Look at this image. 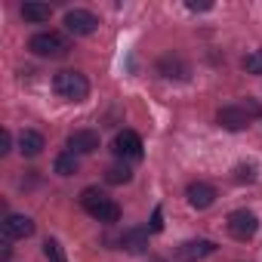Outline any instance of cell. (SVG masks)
Returning a JSON list of instances; mask_svg holds the SVG:
<instances>
[{"mask_svg":"<svg viewBox=\"0 0 262 262\" xmlns=\"http://www.w3.org/2000/svg\"><path fill=\"white\" fill-rule=\"evenodd\" d=\"M120 247L126 250V253H145L148 250V228H126L123 234H120Z\"/></svg>","mask_w":262,"mask_h":262,"instance_id":"7c38bea8","label":"cell"},{"mask_svg":"<svg viewBox=\"0 0 262 262\" xmlns=\"http://www.w3.org/2000/svg\"><path fill=\"white\" fill-rule=\"evenodd\" d=\"M161 228H164V213L155 210V216H151V231H161Z\"/></svg>","mask_w":262,"mask_h":262,"instance_id":"7402d4cb","label":"cell"},{"mask_svg":"<svg viewBox=\"0 0 262 262\" xmlns=\"http://www.w3.org/2000/svg\"><path fill=\"white\" fill-rule=\"evenodd\" d=\"M50 16H53L50 4H37V0H31V4H25V7H22V19H25V22H34V25L50 22Z\"/></svg>","mask_w":262,"mask_h":262,"instance_id":"9a60e30c","label":"cell"},{"mask_svg":"<svg viewBox=\"0 0 262 262\" xmlns=\"http://www.w3.org/2000/svg\"><path fill=\"white\" fill-rule=\"evenodd\" d=\"M259 231V216L250 213V210H234L228 216V234L237 237V241H250L253 234Z\"/></svg>","mask_w":262,"mask_h":262,"instance_id":"277c9868","label":"cell"},{"mask_svg":"<svg viewBox=\"0 0 262 262\" xmlns=\"http://www.w3.org/2000/svg\"><path fill=\"white\" fill-rule=\"evenodd\" d=\"M256 179V167L253 164H237L234 167V182H253Z\"/></svg>","mask_w":262,"mask_h":262,"instance_id":"ffe728a7","label":"cell"},{"mask_svg":"<svg viewBox=\"0 0 262 262\" xmlns=\"http://www.w3.org/2000/svg\"><path fill=\"white\" fill-rule=\"evenodd\" d=\"M80 207L99 222H117L120 219V207L99 188H83L80 191Z\"/></svg>","mask_w":262,"mask_h":262,"instance_id":"6da1fadb","label":"cell"},{"mask_svg":"<svg viewBox=\"0 0 262 262\" xmlns=\"http://www.w3.org/2000/svg\"><path fill=\"white\" fill-rule=\"evenodd\" d=\"M241 65H244V71H247V74H262V50H253V53H247Z\"/></svg>","mask_w":262,"mask_h":262,"instance_id":"d6986e66","label":"cell"},{"mask_svg":"<svg viewBox=\"0 0 262 262\" xmlns=\"http://www.w3.org/2000/svg\"><path fill=\"white\" fill-rule=\"evenodd\" d=\"M129 179H133V173H129L126 164H114V167L105 170V182H111V185H123V182H129Z\"/></svg>","mask_w":262,"mask_h":262,"instance_id":"e0dca14e","label":"cell"},{"mask_svg":"<svg viewBox=\"0 0 262 262\" xmlns=\"http://www.w3.org/2000/svg\"><path fill=\"white\" fill-rule=\"evenodd\" d=\"M68 151L77 155V158L99 151V133L96 129H74V133L68 136Z\"/></svg>","mask_w":262,"mask_h":262,"instance_id":"ba28073f","label":"cell"},{"mask_svg":"<svg viewBox=\"0 0 262 262\" xmlns=\"http://www.w3.org/2000/svg\"><path fill=\"white\" fill-rule=\"evenodd\" d=\"M43 148H47V139L37 133V129H22V136H19V151H22L25 158H37Z\"/></svg>","mask_w":262,"mask_h":262,"instance_id":"4fadbf2b","label":"cell"},{"mask_svg":"<svg viewBox=\"0 0 262 262\" xmlns=\"http://www.w3.org/2000/svg\"><path fill=\"white\" fill-rule=\"evenodd\" d=\"M43 256H47L50 262H68V256H65V250H62V244H59L56 237H47V241H43Z\"/></svg>","mask_w":262,"mask_h":262,"instance_id":"ac0fdd59","label":"cell"},{"mask_svg":"<svg viewBox=\"0 0 262 262\" xmlns=\"http://www.w3.org/2000/svg\"><path fill=\"white\" fill-rule=\"evenodd\" d=\"M53 90L68 102H83L90 96V80L80 71H59L53 77Z\"/></svg>","mask_w":262,"mask_h":262,"instance_id":"3957f363","label":"cell"},{"mask_svg":"<svg viewBox=\"0 0 262 262\" xmlns=\"http://www.w3.org/2000/svg\"><path fill=\"white\" fill-rule=\"evenodd\" d=\"M114 155L123 161H139L142 158V139L133 129H123V133L114 136Z\"/></svg>","mask_w":262,"mask_h":262,"instance_id":"8992f818","label":"cell"},{"mask_svg":"<svg viewBox=\"0 0 262 262\" xmlns=\"http://www.w3.org/2000/svg\"><path fill=\"white\" fill-rule=\"evenodd\" d=\"M28 50L34 56H40V59H62V56H68L71 40L65 34H59V31H40V34H34L28 40Z\"/></svg>","mask_w":262,"mask_h":262,"instance_id":"7a4b0ae2","label":"cell"},{"mask_svg":"<svg viewBox=\"0 0 262 262\" xmlns=\"http://www.w3.org/2000/svg\"><path fill=\"white\" fill-rule=\"evenodd\" d=\"M158 71H161L164 77H179V80H182V77H188L191 68H188V62H182L179 56H167V59H161Z\"/></svg>","mask_w":262,"mask_h":262,"instance_id":"5bb4252c","label":"cell"},{"mask_svg":"<svg viewBox=\"0 0 262 262\" xmlns=\"http://www.w3.org/2000/svg\"><path fill=\"white\" fill-rule=\"evenodd\" d=\"M216 120H219V126H225V129H231V133H237V129H247L250 126V111L244 108V105H225V108H219V114H216Z\"/></svg>","mask_w":262,"mask_h":262,"instance_id":"52a82bcc","label":"cell"},{"mask_svg":"<svg viewBox=\"0 0 262 262\" xmlns=\"http://www.w3.org/2000/svg\"><path fill=\"white\" fill-rule=\"evenodd\" d=\"M31 234H34V222H31L28 216L10 213V216L4 219V237H7V241H25V237H31Z\"/></svg>","mask_w":262,"mask_h":262,"instance_id":"30bf717a","label":"cell"},{"mask_svg":"<svg viewBox=\"0 0 262 262\" xmlns=\"http://www.w3.org/2000/svg\"><path fill=\"white\" fill-rule=\"evenodd\" d=\"M155 262H161V259H155Z\"/></svg>","mask_w":262,"mask_h":262,"instance_id":"603a6c76","label":"cell"},{"mask_svg":"<svg viewBox=\"0 0 262 262\" xmlns=\"http://www.w3.org/2000/svg\"><path fill=\"white\" fill-rule=\"evenodd\" d=\"M53 170H56L59 176H74V173L80 170V161H77V155H71V151H62V155L56 158Z\"/></svg>","mask_w":262,"mask_h":262,"instance_id":"2e32d148","label":"cell"},{"mask_svg":"<svg viewBox=\"0 0 262 262\" xmlns=\"http://www.w3.org/2000/svg\"><path fill=\"white\" fill-rule=\"evenodd\" d=\"M216 250V244L213 241H185V244H179V250H176V256H173V262H198V259H204V256H210Z\"/></svg>","mask_w":262,"mask_h":262,"instance_id":"8fae6325","label":"cell"},{"mask_svg":"<svg viewBox=\"0 0 262 262\" xmlns=\"http://www.w3.org/2000/svg\"><path fill=\"white\" fill-rule=\"evenodd\" d=\"M185 198H188V204H191L194 210H207V207H213V201H216V188H213L210 182L198 179V182H188Z\"/></svg>","mask_w":262,"mask_h":262,"instance_id":"9c48e42d","label":"cell"},{"mask_svg":"<svg viewBox=\"0 0 262 262\" xmlns=\"http://www.w3.org/2000/svg\"><path fill=\"white\" fill-rule=\"evenodd\" d=\"M13 148V136H10V129H4V133H0V155H7Z\"/></svg>","mask_w":262,"mask_h":262,"instance_id":"44dd1931","label":"cell"},{"mask_svg":"<svg viewBox=\"0 0 262 262\" xmlns=\"http://www.w3.org/2000/svg\"><path fill=\"white\" fill-rule=\"evenodd\" d=\"M65 28L74 34V37H86L99 28V19L90 13V10H68L65 13Z\"/></svg>","mask_w":262,"mask_h":262,"instance_id":"5b68a950","label":"cell"}]
</instances>
